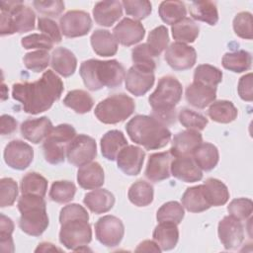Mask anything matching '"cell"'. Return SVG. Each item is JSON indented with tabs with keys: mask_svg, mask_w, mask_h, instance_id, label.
<instances>
[{
	"mask_svg": "<svg viewBox=\"0 0 253 253\" xmlns=\"http://www.w3.org/2000/svg\"><path fill=\"white\" fill-rule=\"evenodd\" d=\"M63 90L62 80L52 70H46L35 82L14 84L12 97L22 104L25 113L38 115L47 111L60 98Z\"/></svg>",
	"mask_w": 253,
	"mask_h": 253,
	"instance_id": "6da1fadb",
	"label": "cell"
},
{
	"mask_svg": "<svg viewBox=\"0 0 253 253\" xmlns=\"http://www.w3.org/2000/svg\"><path fill=\"white\" fill-rule=\"evenodd\" d=\"M87 211L78 204L63 207L59 213V241L67 249L80 251L92 240V229Z\"/></svg>",
	"mask_w": 253,
	"mask_h": 253,
	"instance_id": "7a4b0ae2",
	"label": "cell"
},
{
	"mask_svg": "<svg viewBox=\"0 0 253 253\" xmlns=\"http://www.w3.org/2000/svg\"><path fill=\"white\" fill-rule=\"evenodd\" d=\"M79 74L87 89L98 91L104 87L120 86L126 77V70L116 59H88L81 63Z\"/></svg>",
	"mask_w": 253,
	"mask_h": 253,
	"instance_id": "3957f363",
	"label": "cell"
},
{
	"mask_svg": "<svg viewBox=\"0 0 253 253\" xmlns=\"http://www.w3.org/2000/svg\"><path fill=\"white\" fill-rule=\"evenodd\" d=\"M126 133L136 144L147 150L159 149L168 144L171 131L167 126L152 116L136 115L126 126Z\"/></svg>",
	"mask_w": 253,
	"mask_h": 253,
	"instance_id": "277c9868",
	"label": "cell"
},
{
	"mask_svg": "<svg viewBox=\"0 0 253 253\" xmlns=\"http://www.w3.org/2000/svg\"><path fill=\"white\" fill-rule=\"evenodd\" d=\"M182 93L183 88L177 78L170 75L161 77L156 89L148 98L152 117L165 126L175 123V107L180 102Z\"/></svg>",
	"mask_w": 253,
	"mask_h": 253,
	"instance_id": "5b68a950",
	"label": "cell"
},
{
	"mask_svg": "<svg viewBox=\"0 0 253 253\" xmlns=\"http://www.w3.org/2000/svg\"><path fill=\"white\" fill-rule=\"evenodd\" d=\"M21 212L19 227L23 232L32 235H42L48 226L46 204L42 197L36 195H22L18 201Z\"/></svg>",
	"mask_w": 253,
	"mask_h": 253,
	"instance_id": "8992f818",
	"label": "cell"
},
{
	"mask_svg": "<svg viewBox=\"0 0 253 253\" xmlns=\"http://www.w3.org/2000/svg\"><path fill=\"white\" fill-rule=\"evenodd\" d=\"M0 10L1 36L22 34L35 29L36 14L22 1H1Z\"/></svg>",
	"mask_w": 253,
	"mask_h": 253,
	"instance_id": "52a82bcc",
	"label": "cell"
},
{
	"mask_svg": "<svg viewBox=\"0 0 253 253\" xmlns=\"http://www.w3.org/2000/svg\"><path fill=\"white\" fill-rule=\"evenodd\" d=\"M135 104L125 93H118L102 100L95 108L96 118L103 124L114 125L126 120L132 115Z\"/></svg>",
	"mask_w": 253,
	"mask_h": 253,
	"instance_id": "ba28073f",
	"label": "cell"
},
{
	"mask_svg": "<svg viewBox=\"0 0 253 253\" xmlns=\"http://www.w3.org/2000/svg\"><path fill=\"white\" fill-rule=\"evenodd\" d=\"M76 135V130L71 125L61 124L53 127L42 144L45 161L53 165L63 162L67 147Z\"/></svg>",
	"mask_w": 253,
	"mask_h": 253,
	"instance_id": "9c48e42d",
	"label": "cell"
},
{
	"mask_svg": "<svg viewBox=\"0 0 253 253\" xmlns=\"http://www.w3.org/2000/svg\"><path fill=\"white\" fill-rule=\"evenodd\" d=\"M97 155V145L93 137L87 134H77L69 143L66 150L68 162L81 167L93 161Z\"/></svg>",
	"mask_w": 253,
	"mask_h": 253,
	"instance_id": "30bf717a",
	"label": "cell"
},
{
	"mask_svg": "<svg viewBox=\"0 0 253 253\" xmlns=\"http://www.w3.org/2000/svg\"><path fill=\"white\" fill-rule=\"evenodd\" d=\"M95 234L97 240L106 247L118 246L125 234L123 221L114 215H104L95 223Z\"/></svg>",
	"mask_w": 253,
	"mask_h": 253,
	"instance_id": "8fae6325",
	"label": "cell"
},
{
	"mask_svg": "<svg viewBox=\"0 0 253 253\" xmlns=\"http://www.w3.org/2000/svg\"><path fill=\"white\" fill-rule=\"evenodd\" d=\"M61 34L67 38H78L87 35L92 28V19L87 12L72 10L59 19Z\"/></svg>",
	"mask_w": 253,
	"mask_h": 253,
	"instance_id": "7c38bea8",
	"label": "cell"
},
{
	"mask_svg": "<svg viewBox=\"0 0 253 253\" xmlns=\"http://www.w3.org/2000/svg\"><path fill=\"white\" fill-rule=\"evenodd\" d=\"M154 81V70L138 65H132L125 77L126 89L136 97L146 94L153 86Z\"/></svg>",
	"mask_w": 253,
	"mask_h": 253,
	"instance_id": "4fadbf2b",
	"label": "cell"
},
{
	"mask_svg": "<svg viewBox=\"0 0 253 253\" xmlns=\"http://www.w3.org/2000/svg\"><path fill=\"white\" fill-rule=\"evenodd\" d=\"M165 60L172 69L183 71L190 69L195 65L197 52L194 47L176 42L166 48Z\"/></svg>",
	"mask_w": 253,
	"mask_h": 253,
	"instance_id": "5bb4252c",
	"label": "cell"
},
{
	"mask_svg": "<svg viewBox=\"0 0 253 253\" xmlns=\"http://www.w3.org/2000/svg\"><path fill=\"white\" fill-rule=\"evenodd\" d=\"M34 158V149L20 139L11 140L4 149L5 163L15 170H25Z\"/></svg>",
	"mask_w": 253,
	"mask_h": 253,
	"instance_id": "9a60e30c",
	"label": "cell"
},
{
	"mask_svg": "<svg viewBox=\"0 0 253 253\" xmlns=\"http://www.w3.org/2000/svg\"><path fill=\"white\" fill-rule=\"evenodd\" d=\"M219 240L227 250L236 249L244 239V227L241 221L231 215L224 216L217 226Z\"/></svg>",
	"mask_w": 253,
	"mask_h": 253,
	"instance_id": "2e32d148",
	"label": "cell"
},
{
	"mask_svg": "<svg viewBox=\"0 0 253 253\" xmlns=\"http://www.w3.org/2000/svg\"><path fill=\"white\" fill-rule=\"evenodd\" d=\"M114 37L123 45L130 46L139 42L145 35V29L139 21L124 18L114 28Z\"/></svg>",
	"mask_w": 253,
	"mask_h": 253,
	"instance_id": "e0dca14e",
	"label": "cell"
},
{
	"mask_svg": "<svg viewBox=\"0 0 253 253\" xmlns=\"http://www.w3.org/2000/svg\"><path fill=\"white\" fill-rule=\"evenodd\" d=\"M145 152L135 145L125 146L117 156L118 168L128 176L139 174L144 161Z\"/></svg>",
	"mask_w": 253,
	"mask_h": 253,
	"instance_id": "ac0fdd59",
	"label": "cell"
},
{
	"mask_svg": "<svg viewBox=\"0 0 253 253\" xmlns=\"http://www.w3.org/2000/svg\"><path fill=\"white\" fill-rule=\"evenodd\" d=\"M202 142L203 136L198 130L186 129L174 135L169 151L174 158L181 156H192L193 152Z\"/></svg>",
	"mask_w": 253,
	"mask_h": 253,
	"instance_id": "d6986e66",
	"label": "cell"
},
{
	"mask_svg": "<svg viewBox=\"0 0 253 253\" xmlns=\"http://www.w3.org/2000/svg\"><path fill=\"white\" fill-rule=\"evenodd\" d=\"M173 159L174 156L170 151L151 154L146 164L145 177L152 182H160L168 179L171 175L170 167Z\"/></svg>",
	"mask_w": 253,
	"mask_h": 253,
	"instance_id": "ffe728a7",
	"label": "cell"
},
{
	"mask_svg": "<svg viewBox=\"0 0 253 253\" xmlns=\"http://www.w3.org/2000/svg\"><path fill=\"white\" fill-rule=\"evenodd\" d=\"M171 175L186 182L194 183L202 180L203 172L192 156L175 157L171 162Z\"/></svg>",
	"mask_w": 253,
	"mask_h": 253,
	"instance_id": "44dd1931",
	"label": "cell"
},
{
	"mask_svg": "<svg viewBox=\"0 0 253 253\" xmlns=\"http://www.w3.org/2000/svg\"><path fill=\"white\" fill-rule=\"evenodd\" d=\"M52 128V124L47 117L28 119L20 126L22 136L35 144L44 140Z\"/></svg>",
	"mask_w": 253,
	"mask_h": 253,
	"instance_id": "7402d4cb",
	"label": "cell"
},
{
	"mask_svg": "<svg viewBox=\"0 0 253 253\" xmlns=\"http://www.w3.org/2000/svg\"><path fill=\"white\" fill-rule=\"evenodd\" d=\"M93 16L98 25L111 27L123 16L122 2L116 0L98 2L93 8Z\"/></svg>",
	"mask_w": 253,
	"mask_h": 253,
	"instance_id": "603a6c76",
	"label": "cell"
},
{
	"mask_svg": "<svg viewBox=\"0 0 253 253\" xmlns=\"http://www.w3.org/2000/svg\"><path fill=\"white\" fill-rule=\"evenodd\" d=\"M185 97L191 106L197 109H205L215 101L216 87L193 82L187 87Z\"/></svg>",
	"mask_w": 253,
	"mask_h": 253,
	"instance_id": "cb8c5ba5",
	"label": "cell"
},
{
	"mask_svg": "<svg viewBox=\"0 0 253 253\" xmlns=\"http://www.w3.org/2000/svg\"><path fill=\"white\" fill-rule=\"evenodd\" d=\"M104 181V170L98 162H90L85 164L77 171V183L82 189H98L103 186Z\"/></svg>",
	"mask_w": 253,
	"mask_h": 253,
	"instance_id": "d4e9b609",
	"label": "cell"
},
{
	"mask_svg": "<svg viewBox=\"0 0 253 253\" xmlns=\"http://www.w3.org/2000/svg\"><path fill=\"white\" fill-rule=\"evenodd\" d=\"M50 65L52 69L63 77L71 76L77 67V58L66 47H57L51 53Z\"/></svg>",
	"mask_w": 253,
	"mask_h": 253,
	"instance_id": "484cf974",
	"label": "cell"
},
{
	"mask_svg": "<svg viewBox=\"0 0 253 253\" xmlns=\"http://www.w3.org/2000/svg\"><path fill=\"white\" fill-rule=\"evenodd\" d=\"M83 203L92 212L104 213L114 207L115 197L107 189H95L84 196Z\"/></svg>",
	"mask_w": 253,
	"mask_h": 253,
	"instance_id": "4316f807",
	"label": "cell"
},
{
	"mask_svg": "<svg viewBox=\"0 0 253 253\" xmlns=\"http://www.w3.org/2000/svg\"><path fill=\"white\" fill-rule=\"evenodd\" d=\"M90 42L93 50L100 56H113L118 51V42L114 35L107 30H95L91 35Z\"/></svg>",
	"mask_w": 253,
	"mask_h": 253,
	"instance_id": "83f0119b",
	"label": "cell"
},
{
	"mask_svg": "<svg viewBox=\"0 0 253 253\" xmlns=\"http://www.w3.org/2000/svg\"><path fill=\"white\" fill-rule=\"evenodd\" d=\"M126 145L127 140L125 137V134L118 129L107 131L100 141L102 155L110 161L116 160L119 152Z\"/></svg>",
	"mask_w": 253,
	"mask_h": 253,
	"instance_id": "f1b7e54d",
	"label": "cell"
},
{
	"mask_svg": "<svg viewBox=\"0 0 253 253\" xmlns=\"http://www.w3.org/2000/svg\"><path fill=\"white\" fill-rule=\"evenodd\" d=\"M182 206L190 212H202L211 208L203 184L188 188L182 198Z\"/></svg>",
	"mask_w": 253,
	"mask_h": 253,
	"instance_id": "f546056e",
	"label": "cell"
},
{
	"mask_svg": "<svg viewBox=\"0 0 253 253\" xmlns=\"http://www.w3.org/2000/svg\"><path fill=\"white\" fill-rule=\"evenodd\" d=\"M154 241L162 251L173 249L179 239V230L176 223L173 222H159L155 226L152 233Z\"/></svg>",
	"mask_w": 253,
	"mask_h": 253,
	"instance_id": "4dcf8cb0",
	"label": "cell"
},
{
	"mask_svg": "<svg viewBox=\"0 0 253 253\" xmlns=\"http://www.w3.org/2000/svg\"><path fill=\"white\" fill-rule=\"evenodd\" d=\"M192 156L197 165L204 171L212 170L219 160L217 147L210 142H202L193 152Z\"/></svg>",
	"mask_w": 253,
	"mask_h": 253,
	"instance_id": "1f68e13d",
	"label": "cell"
},
{
	"mask_svg": "<svg viewBox=\"0 0 253 253\" xmlns=\"http://www.w3.org/2000/svg\"><path fill=\"white\" fill-rule=\"evenodd\" d=\"M211 207H219L227 203L229 191L224 183L215 178H209L203 184Z\"/></svg>",
	"mask_w": 253,
	"mask_h": 253,
	"instance_id": "d6a6232c",
	"label": "cell"
},
{
	"mask_svg": "<svg viewBox=\"0 0 253 253\" xmlns=\"http://www.w3.org/2000/svg\"><path fill=\"white\" fill-rule=\"evenodd\" d=\"M208 115L213 122L229 124L237 118L238 111L232 102L227 100H218L211 104Z\"/></svg>",
	"mask_w": 253,
	"mask_h": 253,
	"instance_id": "836d02e7",
	"label": "cell"
},
{
	"mask_svg": "<svg viewBox=\"0 0 253 253\" xmlns=\"http://www.w3.org/2000/svg\"><path fill=\"white\" fill-rule=\"evenodd\" d=\"M190 14L193 19L214 26L218 21V12L215 3L211 1H194L190 5Z\"/></svg>",
	"mask_w": 253,
	"mask_h": 253,
	"instance_id": "e575fe53",
	"label": "cell"
},
{
	"mask_svg": "<svg viewBox=\"0 0 253 253\" xmlns=\"http://www.w3.org/2000/svg\"><path fill=\"white\" fill-rule=\"evenodd\" d=\"M172 37L177 42L190 43L194 42L199 36L200 28L198 24L191 18H184L180 22L174 24L171 28Z\"/></svg>",
	"mask_w": 253,
	"mask_h": 253,
	"instance_id": "d590c367",
	"label": "cell"
},
{
	"mask_svg": "<svg viewBox=\"0 0 253 253\" xmlns=\"http://www.w3.org/2000/svg\"><path fill=\"white\" fill-rule=\"evenodd\" d=\"M154 191L150 183L137 180L128 189L127 197L131 204L136 207H146L150 205L153 201Z\"/></svg>",
	"mask_w": 253,
	"mask_h": 253,
	"instance_id": "8d00e7d4",
	"label": "cell"
},
{
	"mask_svg": "<svg viewBox=\"0 0 253 253\" xmlns=\"http://www.w3.org/2000/svg\"><path fill=\"white\" fill-rule=\"evenodd\" d=\"M221 63L225 69L235 73H241L250 69L252 56L246 50L230 51L223 55Z\"/></svg>",
	"mask_w": 253,
	"mask_h": 253,
	"instance_id": "74e56055",
	"label": "cell"
},
{
	"mask_svg": "<svg viewBox=\"0 0 253 253\" xmlns=\"http://www.w3.org/2000/svg\"><path fill=\"white\" fill-rule=\"evenodd\" d=\"M63 104L77 114H86L93 108L94 101L89 93L84 90H71L63 99Z\"/></svg>",
	"mask_w": 253,
	"mask_h": 253,
	"instance_id": "f35d334b",
	"label": "cell"
},
{
	"mask_svg": "<svg viewBox=\"0 0 253 253\" xmlns=\"http://www.w3.org/2000/svg\"><path fill=\"white\" fill-rule=\"evenodd\" d=\"M158 14L164 23L173 26L186 18L187 9L182 1H163L159 5Z\"/></svg>",
	"mask_w": 253,
	"mask_h": 253,
	"instance_id": "ab89813d",
	"label": "cell"
},
{
	"mask_svg": "<svg viewBox=\"0 0 253 253\" xmlns=\"http://www.w3.org/2000/svg\"><path fill=\"white\" fill-rule=\"evenodd\" d=\"M47 191V180L37 172L27 173L21 180L22 195L44 197Z\"/></svg>",
	"mask_w": 253,
	"mask_h": 253,
	"instance_id": "60d3db41",
	"label": "cell"
},
{
	"mask_svg": "<svg viewBox=\"0 0 253 253\" xmlns=\"http://www.w3.org/2000/svg\"><path fill=\"white\" fill-rule=\"evenodd\" d=\"M168 43L169 34L165 26H158L149 32L146 45L153 57L159 56L161 52L168 47Z\"/></svg>",
	"mask_w": 253,
	"mask_h": 253,
	"instance_id": "b9f144b4",
	"label": "cell"
},
{
	"mask_svg": "<svg viewBox=\"0 0 253 253\" xmlns=\"http://www.w3.org/2000/svg\"><path fill=\"white\" fill-rule=\"evenodd\" d=\"M222 80V72L211 64H200L194 71V82L216 87Z\"/></svg>",
	"mask_w": 253,
	"mask_h": 253,
	"instance_id": "7bdbcfd3",
	"label": "cell"
},
{
	"mask_svg": "<svg viewBox=\"0 0 253 253\" xmlns=\"http://www.w3.org/2000/svg\"><path fill=\"white\" fill-rule=\"evenodd\" d=\"M184 207L176 201H170L163 204L156 212L158 222H173L179 224L184 218Z\"/></svg>",
	"mask_w": 253,
	"mask_h": 253,
	"instance_id": "ee69618b",
	"label": "cell"
},
{
	"mask_svg": "<svg viewBox=\"0 0 253 253\" xmlns=\"http://www.w3.org/2000/svg\"><path fill=\"white\" fill-rule=\"evenodd\" d=\"M76 193V186L70 181H55L49 190V198L58 204H65L73 200Z\"/></svg>",
	"mask_w": 253,
	"mask_h": 253,
	"instance_id": "f6af8a7d",
	"label": "cell"
},
{
	"mask_svg": "<svg viewBox=\"0 0 253 253\" xmlns=\"http://www.w3.org/2000/svg\"><path fill=\"white\" fill-rule=\"evenodd\" d=\"M178 120L187 129H194L198 131L203 130L209 123L208 119L204 115L189 108H183L179 111Z\"/></svg>",
	"mask_w": 253,
	"mask_h": 253,
	"instance_id": "bcb514c9",
	"label": "cell"
},
{
	"mask_svg": "<svg viewBox=\"0 0 253 253\" xmlns=\"http://www.w3.org/2000/svg\"><path fill=\"white\" fill-rule=\"evenodd\" d=\"M122 5L126 15L131 16L135 21L145 19L152 11V5L147 0H124Z\"/></svg>",
	"mask_w": 253,
	"mask_h": 253,
	"instance_id": "7dc6e473",
	"label": "cell"
},
{
	"mask_svg": "<svg viewBox=\"0 0 253 253\" xmlns=\"http://www.w3.org/2000/svg\"><path fill=\"white\" fill-rule=\"evenodd\" d=\"M23 61L28 69L34 72H42L49 64V54L47 50L31 51L25 54Z\"/></svg>",
	"mask_w": 253,
	"mask_h": 253,
	"instance_id": "c3c4849f",
	"label": "cell"
},
{
	"mask_svg": "<svg viewBox=\"0 0 253 253\" xmlns=\"http://www.w3.org/2000/svg\"><path fill=\"white\" fill-rule=\"evenodd\" d=\"M253 204L250 199L238 198L232 200L227 206V211L229 215L239 219L240 221L246 220L252 214Z\"/></svg>",
	"mask_w": 253,
	"mask_h": 253,
	"instance_id": "681fc988",
	"label": "cell"
},
{
	"mask_svg": "<svg viewBox=\"0 0 253 253\" xmlns=\"http://www.w3.org/2000/svg\"><path fill=\"white\" fill-rule=\"evenodd\" d=\"M14 231L13 220L1 213L0 215V245L3 252H14V242L12 233Z\"/></svg>",
	"mask_w": 253,
	"mask_h": 253,
	"instance_id": "f907efd6",
	"label": "cell"
},
{
	"mask_svg": "<svg viewBox=\"0 0 253 253\" xmlns=\"http://www.w3.org/2000/svg\"><path fill=\"white\" fill-rule=\"evenodd\" d=\"M234 33L241 39L252 40V15L249 12H240L233 19Z\"/></svg>",
	"mask_w": 253,
	"mask_h": 253,
	"instance_id": "816d5d0a",
	"label": "cell"
},
{
	"mask_svg": "<svg viewBox=\"0 0 253 253\" xmlns=\"http://www.w3.org/2000/svg\"><path fill=\"white\" fill-rule=\"evenodd\" d=\"M18 185L12 178H2L0 180V207L12 206L18 197Z\"/></svg>",
	"mask_w": 253,
	"mask_h": 253,
	"instance_id": "f5cc1de1",
	"label": "cell"
},
{
	"mask_svg": "<svg viewBox=\"0 0 253 253\" xmlns=\"http://www.w3.org/2000/svg\"><path fill=\"white\" fill-rule=\"evenodd\" d=\"M131 59L133 61V65L150 68L152 70H155L156 68V62L153 55L150 53L146 43L138 44L132 48Z\"/></svg>",
	"mask_w": 253,
	"mask_h": 253,
	"instance_id": "db71d44e",
	"label": "cell"
},
{
	"mask_svg": "<svg viewBox=\"0 0 253 253\" xmlns=\"http://www.w3.org/2000/svg\"><path fill=\"white\" fill-rule=\"evenodd\" d=\"M21 43L26 49L39 48V50H49L53 47V42L43 34H32L24 37Z\"/></svg>",
	"mask_w": 253,
	"mask_h": 253,
	"instance_id": "11a10c76",
	"label": "cell"
},
{
	"mask_svg": "<svg viewBox=\"0 0 253 253\" xmlns=\"http://www.w3.org/2000/svg\"><path fill=\"white\" fill-rule=\"evenodd\" d=\"M38 29L45 36H47L54 43L61 42V31L55 21L46 18L40 17L38 20Z\"/></svg>",
	"mask_w": 253,
	"mask_h": 253,
	"instance_id": "9f6ffc18",
	"label": "cell"
},
{
	"mask_svg": "<svg viewBox=\"0 0 253 253\" xmlns=\"http://www.w3.org/2000/svg\"><path fill=\"white\" fill-rule=\"evenodd\" d=\"M33 5L37 11L48 17H57L64 10V2L59 0L34 1Z\"/></svg>",
	"mask_w": 253,
	"mask_h": 253,
	"instance_id": "6f0895ef",
	"label": "cell"
},
{
	"mask_svg": "<svg viewBox=\"0 0 253 253\" xmlns=\"http://www.w3.org/2000/svg\"><path fill=\"white\" fill-rule=\"evenodd\" d=\"M239 97L247 102H251L253 99V91H252V73H248L243 75L238 81L237 87Z\"/></svg>",
	"mask_w": 253,
	"mask_h": 253,
	"instance_id": "680465c9",
	"label": "cell"
},
{
	"mask_svg": "<svg viewBox=\"0 0 253 253\" xmlns=\"http://www.w3.org/2000/svg\"><path fill=\"white\" fill-rule=\"evenodd\" d=\"M17 129V121L9 115L1 116V134L7 135L13 133Z\"/></svg>",
	"mask_w": 253,
	"mask_h": 253,
	"instance_id": "91938a15",
	"label": "cell"
},
{
	"mask_svg": "<svg viewBox=\"0 0 253 253\" xmlns=\"http://www.w3.org/2000/svg\"><path fill=\"white\" fill-rule=\"evenodd\" d=\"M136 252L139 251H145V252H161L162 250L160 249V247L157 245V243L155 241H151V240H144L142 241L135 249Z\"/></svg>",
	"mask_w": 253,
	"mask_h": 253,
	"instance_id": "94428289",
	"label": "cell"
},
{
	"mask_svg": "<svg viewBox=\"0 0 253 253\" xmlns=\"http://www.w3.org/2000/svg\"><path fill=\"white\" fill-rule=\"evenodd\" d=\"M56 250L60 251V249L57 248V247H55L52 243H49V242H42V243L39 244L38 248H37L35 251H36V252H39V251H41V252H45V251H56Z\"/></svg>",
	"mask_w": 253,
	"mask_h": 253,
	"instance_id": "6125c7cd",
	"label": "cell"
}]
</instances>
